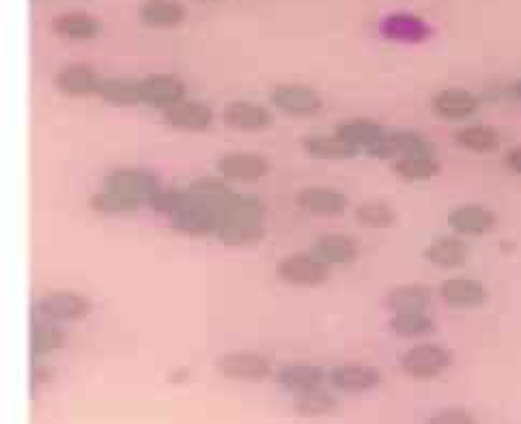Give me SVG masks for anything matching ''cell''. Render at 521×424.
Listing matches in <instances>:
<instances>
[{
    "label": "cell",
    "mask_w": 521,
    "mask_h": 424,
    "mask_svg": "<svg viewBox=\"0 0 521 424\" xmlns=\"http://www.w3.org/2000/svg\"><path fill=\"white\" fill-rule=\"evenodd\" d=\"M356 220L366 226V229H375V231H384L394 226L397 222V211L386 201H364L356 207L354 211Z\"/></svg>",
    "instance_id": "obj_35"
},
{
    "label": "cell",
    "mask_w": 521,
    "mask_h": 424,
    "mask_svg": "<svg viewBox=\"0 0 521 424\" xmlns=\"http://www.w3.org/2000/svg\"><path fill=\"white\" fill-rule=\"evenodd\" d=\"M89 205L95 214H100V216H130L143 207V203L140 201L130 199V196L119 194V192H112V190L95 192L89 199Z\"/></svg>",
    "instance_id": "obj_34"
},
{
    "label": "cell",
    "mask_w": 521,
    "mask_h": 424,
    "mask_svg": "<svg viewBox=\"0 0 521 424\" xmlns=\"http://www.w3.org/2000/svg\"><path fill=\"white\" fill-rule=\"evenodd\" d=\"M171 226L179 235H186V237L216 235L218 214L214 207L190 201V205L186 209H181L175 218H171Z\"/></svg>",
    "instance_id": "obj_20"
},
{
    "label": "cell",
    "mask_w": 521,
    "mask_h": 424,
    "mask_svg": "<svg viewBox=\"0 0 521 424\" xmlns=\"http://www.w3.org/2000/svg\"><path fill=\"white\" fill-rule=\"evenodd\" d=\"M162 119L177 132H207L214 125L216 115L205 102L183 100L181 104L164 110Z\"/></svg>",
    "instance_id": "obj_15"
},
{
    "label": "cell",
    "mask_w": 521,
    "mask_h": 424,
    "mask_svg": "<svg viewBox=\"0 0 521 424\" xmlns=\"http://www.w3.org/2000/svg\"><path fill=\"white\" fill-rule=\"evenodd\" d=\"M433 293L429 287L410 282V285H399L388 293L386 306L392 313H418V310H429Z\"/></svg>",
    "instance_id": "obj_28"
},
{
    "label": "cell",
    "mask_w": 521,
    "mask_h": 424,
    "mask_svg": "<svg viewBox=\"0 0 521 424\" xmlns=\"http://www.w3.org/2000/svg\"><path fill=\"white\" fill-rule=\"evenodd\" d=\"M334 405H336V399L323 388H315V390H308V392H302V394H295V399H293L295 412H298L304 418H315V416L328 414V412H332Z\"/></svg>",
    "instance_id": "obj_38"
},
{
    "label": "cell",
    "mask_w": 521,
    "mask_h": 424,
    "mask_svg": "<svg viewBox=\"0 0 521 424\" xmlns=\"http://www.w3.org/2000/svg\"><path fill=\"white\" fill-rule=\"evenodd\" d=\"M334 134L341 140H345L349 147H354L358 153L360 151L369 153L373 147L382 143L388 130L382 123H377L373 119H349L343 121L341 125H336Z\"/></svg>",
    "instance_id": "obj_21"
},
{
    "label": "cell",
    "mask_w": 521,
    "mask_h": 424,
    "mask_svg": "<svg viewBox=\"0 0 521 424\" xmlns=\"http://www.w3.org/2000/svg\"><path fill=\"white\" fill-rule=\"evenodd\" d=\"M188 18L179 0H143L138 5V20L149 28H177Z\"/></svg>",
    "instance_id": "obj_25"
},
{
    "label": "cell",
    "mask_w": 521,
    "mask_h": 424,
    "mask_svg": "<svg viewBox=\"0 0 521 424\" xmlns=\"http://www.w3.org/2000/svg\"><path fill=\"white\" fill-rule=\"evenodd\" d=\"M160 179L149 168L140 166H119L104 177V190H112L130 196L143 205L149 203L153 194L160 190Z\"/></svg>",
    "instance_id": "obj_4"
},
{
    "label": "cell",
    "mask_w": 521,
    "mask_h": 424,
    "mask_svg": "<svg viewBox=\"0 0 521 424\" xmlns=\"http://www.w3.org/2000/svg\"><path fill=\"white\" fill-rule=\"evenodd\" d=\"M392 171L403 181H429L440 173V162L435 158V153L431 155H412V158H401L397 162H392Z\"/></svg>",
    "instance_id": "obj_32"
},
{
    "label": "cell",
    "mask_w": 521,
    "mask_h": 424,
    "mask_svg": "<svg viewBox=\"0 0 521 424\" xmlns=\"http://www.w3.org/2000/svg\"><path fill=\"white\" fill-rule=\"evenodd\" d=\"M65 330L61 323L54 321H46L35 317L33 325H31V351H33V360L46 358L50 353L59 351L65 345Z\"/></svg>",
    "instance_id": "obj_30"
},
{
    "label": "cell",
    "mask_w": 521,
    "mask_h": 424,
    "mask_svg": "<svg viewBox=\"0 0 521 424\" xmlns=\"http://www.w3.org/2000/svg\"><path fill=\"white\" fill-rule=\"evenodd\" d=\"M330 384L347 394H358V392H369L382 384V373L375 366L369 364H341L332 369L330 373Z\"/></svg>",
    "instance_id": "obj_19"
},
{
    "label": "cell",
    "mask_w": 521,
    "mask_h": 424,
    "mask_svg": "<svg viewBox=\"0 0 521 424\" xmlns=\"http://www.w3.org/2000/svg\"><path fill=\"white\" fill-rule=\"evenodd\" d=\"M390 330L399 338H427L435 334V321L429 310H418V313H392Z\"/></svg>",
    "instance_id": "obj_31"
},
{
    "label": "cell",
    "mask_w": 521,
    "mask_h": 424,
    "mask_svg": "<svg viewBox=\"0 0 521 424\" xmlns=\"http://www.w3.org/2000/svg\"><path fill=\"white\" fill-rule=\"evenodd\" d=\"M311 252L328 267H343L358 259L360 244L356 237L347 233H326L315 239Z\"/></svg>",
    "instance_id": "obj_16"
},
{
    "label": "cell",
    "mask_w": 521,
    "mask_h": 424,
    "mask_svg": "<svg viewBox=\"0 0 521 424\" xmlns=\"http://www.w3.org/2000/svg\"><path fill=\"white\" fill-rule=\"evenodd\" d=\"M513 91H515V97H517V100L521 102V78L515 82V87H513Z\"/></svg>",
    "instance_id": "obj_42"
},
{
    "label": "cell",
    "mask_w": 521,
    "mask_h": 424,
    "mask_svg": "<svg viewBox=\"0 0 521 424\" xmlns=\"http://www.w3.org/2000/svg\"><path fill=\"white\" fill-rule=\"evenodd\" d=\"M48 379H50V366L39 364V360H35V362H33V371H31L33 392H35L39 386H46Z\"/></svg>",
    "instance_id": "obj_40"
},
{
    "label": "cell",
    "mask_w": 521,
    "mask_h": 424,
    "mask_svg": "<svg viewBox=\"0 0 521 424\" xmlns=\"http://www.w3.org/2000/svg\"><path fill=\"white\" fill-rule=\"evenodd\" d=\"M222 123L235 132H265L270 130L274 123V115L270 108H265L263 104L248 102V100H235L229 102L220 112Z\"/></svg>",
    "instance_id": "obj_11"
},
{
    "label": "cell",
    "mask_w": 521,
    "mask_h": 424,
    "mask_svg": "<svg viewBox=\"0 0 521 424\" xmlns=\"http://www.w3.org/2000/svg\"><path fill=\"white\" fill-rule=\"evenodd\" d=\"M35 317L54 321V323H69L82 321L91 315L93 302L84 293L78 291H50L35 302L33 306Z\"/></svg>",
    "instance_id": "obj_2"
},
{
    "label": "cell",
    "mask_w": 521,
    "mask_h": 424,
    "mask_svg": "<svg viewBox=\"0 0 521 424\" xmlns=\"http://www.w3.org/2000/svg\"><path fill=\"white\" fill-rule=\"evenodd\" d=\"M453 140H455V145L459 149L470 151V153H478V155L494 153L502 145V136H500V132L496 130V127L483 125V123L459 127V130L453 134Z\"/></svg>",
    "instance_id": "obj_26"
},
{
    "label": "cell",
    "mask_w": 521,
    "mask_h": 424,
    "mask_svg": "<svg viewBox=\"0 0 521 424\" xmlns=\"http://www.w3.org/2000/svg\"><path fill=\"white\" fill-rule=\"evenodd\" d=\"M504 164H506V168H509L513 175L521 177V145L513 147L509 153H506Z\"/></svg>",
    "instance_id": "obj_41"
},
{
    "label": "cell",
    "mask_w": 521,
    "mask_h": 424,
    "mask_svg": "<svg viewBox=\"0 0 521 424\" xmlns=\"http://www.w3.org/2000/svg\"><path fill=\"white\" fill-rule=\"evenodd\" d=\"M425 259L440 270H459L470 261V246L457 233L440 235L425 248Z\"/></svg>",
    "instance_id": "obj_18"
},
{
    "label": "cell",
    "mask_w": 521,
    "mask_h": 424,
    "mask_svg": "<svg viewBox=\"0 0 521 424\" xmlns=\"http://www.w3.org/2000/svg\"><path fill=\"white\" fill-rule=\"evenodd\" d=\"M302 147L308 155H311V158L321 160V162H345V160H351L358 155V151L354 147H349L345 140H341L336 134H332V136H319V134L306 136L302 140Z\"/></svg>",
    "instance_id": "obj_27"
},
{
    "label": "cell",
    "mask_w": 521,
    "mask_h": 424,
    "mask_svg": "<svg viewBox=\"0 0 521 424\" xmlns=\"http://www.w3.org/2000/svg\"><path fill=\"white\" fill-rule=\"evenodd\" d=\"M190 205V192L188 188H160L151 196L147 207L156 211L160 216H166L168 220L175 218L181 209Z\"/></svg>",
    "instance_id": "obj_37"
},
{
    "label": "cell",
    "mask_w": 521,
    "mask_h": 424,
    "mask_svg": "<svg viewBox=\"0 0 521 424\" xmlns=\"http://www.w3.org/2000/svg\"><path fill=\"white\" fill-rule=\"evenodd\" d=\"M433 147L429 140L414 130H392L384 136L382 143L369 151L371 158L384 162H397L412 155H431Z\"/></svg>",
    "instance_id": "obj_10"
},
{
    "label": "cell",
    "mask_w": 521,
    "mask_h": 424,
    "mask_svg": "<svg viewBox=\"0 0 521 424\" xmlns=\"http://www.w3.org/2000/svg\"><path fill=\"white\" fill-rule=\"evenodd\" d=\"M102 20L84 11H65L52 18V31L69 41H91L102 35Z\"/></svg>",
    "instance_id": "obj_22"
},
{
    "label": "cell",
    "mask_w": 521,
    "mask_h": 424,
    "mask_svg": "<svg viewBox=\"0 0 521 424\" xmlns=\"http://www.w3.org/2000/svg\"><path fill=\"white\" fill-rule=\"evenodd\" d=\"M102 84V76L97 69L84 63H72L59 69L54 76V87L65 97H74V100H84V97L97 95Z\"/></svg>",
    "instance_id": "obj_13"
},
{
    "label": "cell",
    "mask_w": 521,
    "mask_h": 424,
    "mask_svg": "<svg viewBox=\"0 0 521 424\" xmlns=\"http://www.w3.org/2000/svg\"><path fill=\"white\" fill-rule=\"evenodd\" d=\"M440 298L446 306L457 310L481 308L487 302V287L470 276H453L440 285Z\"/></svg>",
    "instance_id": "obj_14"
},
{
    "label": "cell",
    "mask_w": 521,
    "mask_h": 424,
    "mask_svg": "<svg viewBox=\"0 0 521 424\" xmlns=\"http://www.w3.org/2000/svg\"><path fill=\"white\" fill-rule=\"evenodd\" d=\"M280 282L298 289H313L326 285L332 276V267L321 263L313 252H295L276 263Z\"/></svg>",
    "instance_id": "obj_1"
},
{
    "label": "cell",
    "mask_w": 521,
    "mask_h": 424,
    "mask_svg": "<svg viewBox=\"0 0 521 424\" xmlns=\"http://www.w3.org/2000/svg\"><path fill=\"white\" fill-rule=\"evenodd\" d=\"M270 100L276 110L295 119L315 117L323 110L321 95L315 89L306 87V84H295V82L278 84V87H274V91L270 93Z\"/></svg>",
    "instance_id": "obj_6"
},
{
    "label": "cell",
    "mask_w": 521,
    "mask_h": 424,
    "mask_svg": "<svg viewBox=\"0 0 521 424\" xmlns=\"http://www.w3.org/2000/svg\"><path fill=\"white\" fill-rule=\"evenodd\" d=\"M201 3H209V0H201Z\"/></svg>",
    "instance_id": "obj_43"
},
{
    "label": "cell",
    "mask_w": 521,
    "mask_h": 424,
    "mask_svg": "<svg viewBox=\"0 0 521 424\" xmlns=\"http://www.w3.org/2000/svg\"><path fill=\"white\" fill-rule=\"evenodd\" d=\"M140 104L156 110H168L186 100L188 87L175 74H149L138 80Z\"/></svg>",
    "instance_id": "obj_5"
},
{
    "label": "cell",
    "mask_w": 521,
    "mask_h": 424,
    "mask_svg": "<svg viewBox=\"0 0 521 424\" xmlns=\"http://www.w3.org/2000/svg\"><path fill=\"white\" fill-rule=\"evenodd\" d=\"M427 424H476L474 416L470 412H466V409L461 407H448V409H442V412L433 414Z\"/></svg>",
    "instance_id": "obj_39"
},
{
    "label": "cell",
    "mask_w": 521,
    "mask_h": 424,
    "mask_svg": "<svg viewBox=\"0 0 521 424\" xmlns=\"http://www.w3.org/2000/svg\"><path fill=\"white\" fill-rule=\"evenodd\" d=\"M478 106H481L478 97L470 89H463V87H448L435 95L431 102L435 115L444 121H453V123L466 121L472 115H476Z\"/></svg>",
    "instance_id": "obj_17"
},
{
    "label": "cell",
    "mask_w": 521,
    "mask_h": 424,
    "mask_svg": "<svg viewBox=\"0 0 521 424\" xmlns=\"http://www.w3.org/2000/svg\"><path fill=\"white\" fill-rule=\"evenodd\" d=\"M295 205L311 216L336 218L349 209L347 194L330 186H308L295 194Z\"/></svg>",
    "instance_id": "obj_12"
},
{
    "label": "cell",
    "mask_w": 521,
    "mask_h": 424,
    "mask_svg": "<svg viewBox=\"0 0 521 424\" xmlns=\"http://www.w3.org/2000/svg\"><path fill=\"white\" fill-rule=\"evenodd\" d=\"M218 175L229 183H257L270 173V160L255 151L224 153L216 164Z\"/></svg>",
    "instance_id": "obj_8"
},
{
    "label": "cell",
    "mask_w": 521,
    "mask_h": 424,
    "mask_svg": "<svg viewBox=\"0 0 521 424\" xmlns=\"http://www.w3.org/2000/svg\"><path fill=\"white\" fill-rule=\"evenodd\" d=\"M448 229L461 237H483L496 229L498 216L494 209L481 203H463L448 211Z\"/></svg>",
    "instance_id": "obj_7"
},
{
    "label": "cell",
    "mask_w": 521,
    "mask_h": 424,
    "mask_svg": "<svg viewBox=\"0 0 521 424\" xmlns=\"http://www.w3.org/2000/svg\"><path fill=\"white\" fill-rule=\"evenodd\" d=\"M190 201L199 203V205H207V207H218L227 196L233 192V188L229 186L227 179L222 177H201L194 179L190 186Z\"/></svg>",
    "instance_id": "obj_33"
},
{
    "label": "cell",
    "mask_w": 521,
    "mask_h": 424,
    "mask_svg": "<svg viewBox=\"0 0 521 424\" xmlns=\"http://www.w3.org/2000/svg\"><path fill=\"white\" fill-rule=\"evenodd\" d=\"M399 364L403 373L414 379H435L450 369L453 353L438 343H420L407 349Z\"/></svg>",
    "instance_id": "obj_3"
},
{
    "label": "cell",
    "mask_w": 521,
    "mask_h": 424,
    "mask_svg": "<svg viewBox=\"0 0 521 424\" xmlns=\"http://www.w3.org/2000/svg\"><path fill=\"white\" fill-rule=\"evenodd\" d=\"M276 381L280 388H285L293 394H302L308 390L321 388L323 381H326V373H323V369H319L317 364L291 362L280 366L276 373Z\"/></svg>",
    "instance_id": "obj_24"
},
{
    "label": "cell",
    "mask_w": 521,
    "mask_h": 424,
    "mask_svg": "<svg viewBox=\"0 0 521 424\" xmlns=\"http://www.w3.org/2000/svg\"><path fill=\"white\" fill-rule=\"evenodd\" d=\"M220 244L229 248H252L263 242L265 224H233L216 233Z\"/></svg>",
    "instance_id": "obj_36"
},
{
    "label": "cell",
    "mask_w": 521,
    "mask_h": 424,
    "mask_svg": "<svg viewBox=\"0 0 521 424\" xmlns=\"http://www.w3.org/2000/svg\"><path fill=\"white\" fill-rule=\"evenodd\" d=\"M216 371L235 381H263L272 375V362L257 351H229L218 358Z\"/></svg>",
    "instance_id": "obj_9"
},
{
    "label": "cell",
    "mask_w": 521,
    "mask_h": 424,
    "mask_svg": "<svg viewBox=\"0 0 521 424\" xmlns=\"http://www.w3.org/2000/svg\"><path fill=\"white\" fill-rule=\"evenodd\" d=\"M97 97L108 106L115 108H132L140 104V93H138V80L125 78V76H108L102 78L100 91Z\"/></svg>",
    "instance_id": "obj_29"
},
{
    "label": "cell",
    "mask_w": 521,
    "mask_h": 424,
    "mask_svg": "<svg viewBox=\"0 0 521 424\" xmlns=\"http://www.w3.org/2000/svg\"><path fill=\"white\" fill-rule=\"evenodd\" d=\"M379 31L390 41H401V44H420L429 37L427 22L414 16V13H390L379 24Z\"/></svg>",
    "instance_id": "obj_23"
}]
</instances>
